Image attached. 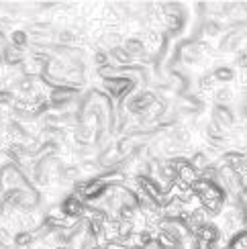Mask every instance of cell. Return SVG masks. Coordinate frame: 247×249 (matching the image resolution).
Instances as JSON below:
<instances>
[{
    "label": "cell",
    "mask_w": 247,
    "mask_h": 249,
    "mask_svg": "<svg viewBox=\"0 0 247 249\" xmlns=\"http://www.w3.org/2000/svg\"><path fill=\"white\" fill-rule=\"evenodd\" d=\"M214 119L221 121V124H231L233 123V117L229 115V110H225V108H217V110H214Z\"/></svg>",
    "instance_id": "7c38bea8"
},
{
    "label": "cell",
    "mask_w": 247,
    "mask_h": 249,
    "mask_svg": "<svg viewBox=\"0 0 247 249\" xmlns=\"http://www.w3.org/2000/svg\"><path fill=\"white\" fill-rule=\"evenodd\" d=\"M214 78H217V80H223V82H229V80H233V70H229V68H221V70L214 71Z\"/></svg>",
    "instance_id": "4fadbf2b"
},
{
    "label": "cell",
    "mask_w": 247,
    "mask_h": 249,
    "mask_svg": "<svg viewBox=\"0 0 247 249\" xmlns=\"http://www.w3.org/2000/svg\"><path fill=\"white\" fill-rule=\"evenodd\" d=\"M123 49H125L131 57L133 55H141L143 51H145V43L139 41V39H127V43H125V47H123Z\"/></svg>",
    "instance_id": "8992f818"
},
{
    "label": "cell",
    "mask_w": 247,
    "mask_h": 249,
    "mask_svg": "<svg viewBox=\"0 0 247 249\" xmlns=\"http://www.w3.org/2000/svg\"><path fill=\"white\" fill-rule=\"evenodd\" d=\"M151 105H153V94H149V92H143V94L135 96L129 102V110L131 112H143V110L151 108Z\"/></svg>",
    "instance_id": "3957f363"
},
{
    "label": "cell",
    "mask_w": 247,
    "mask_h": 249,
    "mask_svg": "<svg viewBox=\"0 0 247 249\" xmlns=\"http://www.w3.org/2000/svg\"><path fill=\"white\" fill-rule=\"evenodd\" d=\"M158 245H159V249H178L180 247V239L176 235L168 233V231H161L159 237H158Z\"/></svg>",
    "instance_id": "5b68a950"
},
{
    "label": "cell",
    "mask_w": 247,
    "mask_h": 249,
    "mask_svg": "<svg viewBox=\"0 0 247 249\" xmlns=\"http://www.w3.org/2000/svg\"><path fill=\"white\" fill-rule=\"evenodd\" d=\"M82 211H84V204H82V200L78 196H68L64 200V204H61V213L66 216H80Z\"/></svg>",
    "instance_id": "7a4b0ae2"
},
{
    "label": "cell",
    "mask_w": 247,
    "mask_h": 249,
    "mask_svg": "<svg viewBox=\"0 0 247 249\" xmlns=\"http://www.w3.org/2000/svg\"><path fill=\"white\" fill-rule=\"evenodd\" d=\"M2 61H4V59H2V51H0V64H2Z\"/></svg>",
    "instance_id": "7402d4cb"
},
{
    "label": "cell",
    "mask_w": 247,
    "mask_h": 249,
    "mask_svg": "<svg viewBox=\"0 0 247 249\" xmlns=\"http://www.w3.org/2000/svg\"><path fill=\"white\" fill-rule=\"evenodd\" d=\"M8 102H13V92L0 90V105H8Z\"/></svg>",
    "instance_id": "2e32d148"
},
{
    "label": "cell",
    "mask_w": 247,
    "mask_h": 249,
    "mask_svg": "<svg viewBox=\"0 0 247 249\" xmlns=\"http://www.w3.org/2000/svg\"><path fill=\"white\" fill-rule=\"evenodd\" d=\"M2 59L10 66H17L20 61V51H17V47H6L2 51Z\"/></svg>",
    "instance_id": "52a82bcc"
},
{
    "label": "cell",
    "mask_w": 247,
    "mask_h": 249,
    "mask_svg": "<svg viewBox=\"0 0 247 249\" xmlns=\"http://www.w3.org/2000/svg\"><path fill=\"white\" fill-rule=\"evenodd\" d=\"M241 74H243L241 82H243V84H247V66H243V70H241Z\"/></svg>",
    "instance_id": "44dd1931"
},
{
    "label": "cell",
    "mask_w": 247,
    "mask_h": 249,
    "mask_svg": "<svg viewBox=\"0 0 247 249\" xmlns=\"http://www.w3.org/2000/svg\"><path fill=\"white\" fill-rule=\"evenodd\" d=\"M180 176H182V178L186 180V182H194V180H196V174H194V170H190L188 165H184V168L180 170Z\"/></svg>",
    "instance_id": "5bb4252c"
},
{
    "label": "cell",
    "mask_w": 247,
    "mask_h": 249,
    "mask_svg": "<svg viewBox=\"0 0 247 249\" xmlns=\"http://www.w3.org/2000/svg\"><path fill=\"white\" fill-rule=\"evenodd\" d=\"M102 41H105L106 45H110L112 49H115L117 43H119V35H106V37H102Z\"/></svg>",
    "instance_id": "ac0fdd59"
},
{
    "label": "cell",
    "mask_w": 247,
    "mask_h": 249,
    "mask_svg": "<svg viewBox=\"0 0 247 249\" xmlns=\"http://www.w3.org/2000/svg\"><path fill=\"white\" fill-rule=\"evenodd\" d=\"M231 96H233V94H231L229 88H221V90L217 92V100H219V102H229Z\"/></svg>",
    "instance_id": "9a60e30c"
},
{
    "label": "cell",
    "mask_w": 247,
    "mask_h": 249,
    "mask_svg": "<svg viewBox=\"0 0 247 249\" xmlns=\"http://www.w3.org/2000/svg\"><path fill=\"white\" fill-rule=\"evenodd\" d=\"M71 98V90H55L51 94V105L53 107H59L61 102H68Z\"/></svg>",
    "instance_id": "ba28073f"
},
{
    "label": "cell",
    "mask_w": 247,
    "mask_h": 249,
    "mask_svg": "<svg viewBox=\"0 0 247 249\" xmlns=\"http://www.w3.org/2000/svg\"><path fill=\"white\" fill-rule=\"evenodd\" d=\"M74 39H76L74 33H70V31H61V33H59V41H61V43H71Z\"/></svg>",
    "instance_id": "e0dca14e"
},
{
    "label": "cell",
    "mask_w": 247,
    "mask_h": 249,
    "mask_svg": "<svg viewBox=\"0 0 247 249\" xmlns=\"http://www.w3.org/2000/svg\"><path fill=\"white\" fill-rule=\"evenodd\" d=\"M105 86H106V90L110 92L112 96H123V94H125V92L129 90L131 82L125 80V78H115V80H106Z\"/></svg>",
    "instance_id": "277c9868"
},
{
    "label": "cell",
    "mask_w": 247,
    "mask_h": 249,
    "mask_svg": "<svg viewBox=\"0 0 247 249\" xmlns=\"http://www.w3.org/2000/svg\"><path fill=\"white\" fill-rule=\"evenodd\" d=\"M105 192H106V184L100 182V180L86 182V184H82V188H80V194L84 196V198H88V200H94V198H98V196H102Z\"/></svg>",
    "instance_id": "6da1fadb"
},
{
    "label": "cell",
    "mask_w": 247,
    "mask_h": 249,
    "mask_svg": "<svg viewBox=\"0 0 247 249\" xmlns=\"http://www.w3.org/2000/svg\"><path fill=\"white\" fill-rule=\"evenodd\" d=\"M31 241H33V235L27 233V231H20V233L15 235V245H17V247H25V245H29Z\"/></svg>",
    "instance_id": "8fae6325"
},
{
    "label": "cell",
    "mask_w": 247,
    "mask_h": 249,
    "mask_svg": "<svg viewBox=\"0 0 247 249\" xmlns=\"http://www.w3.org/2000/svg\"><path fill=\"white\" fill-rule=\"evenodd\" d=\"M96 64L98 66H105L106 64V55L105 53H96Z\"/></svg>",
    "instance_id": "ffe728a7"
},
{
    "label": "cell",
    "mask_w": 247,
    "mask_h": 249,
    "mask_svg": "<svg viewBox=\"0 0 247 249\" xmlns=\"http://www.w3.org/2000/svg\"><path fill=\"white\" fill-rule=\"evenodd\" d=\"M110 53H112V57L119 61V64H129V61H131V55H129L123 47H115V49L110 51Z\"/></svg>",
    "instance_id": "30bf717a"
},
{
    "label": "cell",
    "mask_w": 247,
    "mask_h": 249,
    "mask_svg": "<svg viewBox=\"0 0 247 249\" xmlns=\"http://www.w3.org/2000/svg\"><path fill=\"white\" fill-rule=\"evenodd\" d=\"M10 41H13V47H25L29 37H27L25 31H15V33L10 35Z\"/></svg>",
    "instance_id": "9c48e42d"
},
{
    "label": "cell",
    "mask_w": 247,
    "mask_h": 249,
    "mask_svg": "<svg viewBox=\"0 0 247 249\" xmlns=\"http://www.w3.org/2000/svg\"><path fill=\"white\" fill-rule=\"evenodd\" d=\"M207 33H209V35H217V33H219V25H217V23H211V25L207 27Z\"/></svg>",
    "instance_id": "d6986e66"
}]
</instances>
